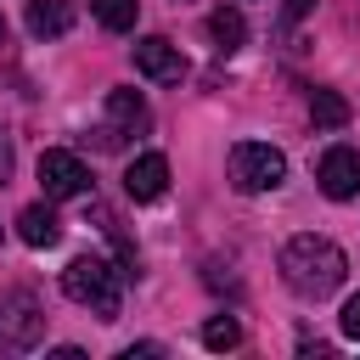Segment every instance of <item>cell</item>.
<instances>
[{"mask_svg": "<svg viewBox=\"0 0 360 360\" xmlns=\"http://www.w3.org/2000/svg\"><path fill=\"white\" fill-rule=\"evenodd\" d=\"M343 276H349V259H343V248H338L332 236L304 231V236H292V242L281 248V281H287L298 298H326V292L343 287Z\"/></svg>", "mask_w": 360, "mask_h": 360, "instance_id": "cell-1", "label": "cell"}, {"mask_svg": "<svg viewBox=\"0 0 360 360\" xmlns=\"http://www.w3.org/2000/svg\"><path fill=\"white\" fill-rule=\"evenodd\" d=\"M62 292H68L73 304L96 309L101 321H112L118 304H124V270H112L101 253H79V259L62 270Z\"/></svg>", "mask_w": 360, "mask_h": 360, "instance_id": "cell-2", "label": "cell"}, {"mask_svg": "<svg viewBox=\"0 0 360 360\" xmlns=\"http://www.w3.org/2000/svg\"><path fill=\"white\" fill-rule=\"evenodd\" d=\"M231 180H236V191H276L287 180V158L270 141H236L231 146Z\"/></svg>", "mask_w": 360, "mask_h": 360, "instance_id": "cell-3", "label": "cell"}, {"mask_svg": "<svg viewBox=\"0 0 360 360\" xmlns=\"http://www.w3.org/2000/svg\"><path fill=\"white\" fill-rule=\"evenodd\" d=\"M39 332H45V309H39V298L34 292H6L0 298V349L6 354H28L34 343H39Z\"/></svg>", "mask_w": 360, "mask_h": 360, "instance_id": "cell-4", "label": "cell"}, {"mask_svg": "<svg viewBox=\"0 0 360 360\" xmlns=\"http://www.w3.org/2000/svg\"><path fill=\"white\" fill-rule=\"evenodd\" d=\"M39 186H45L51 202H68V197H84L90 191V169H84L79 152L51 146V152H39Z\"/></svg>", "mask_w": 360, "mask_h": 360, "instance_id": "cell-5", "label": "cell"}, {"mask_svg": "<svg viewBox=\"0 0 360 360\" xmlns=\"http://www.w3.org/2000/svg\"><path fill=\"white\" fill-rule=\"evenodd\" d=\"M315 180H321V191H326L332 202L360 197V152H354V146H326L321 163H315Z\"/></svg>", "mask_w": 360, "mask_h": 360, "instance_id": "cell-6", "label": "cell"}, {"mask_svg": "<svg viewBox=\"0 0 360 360\" xmlns=\"http://www.w3.org/2000/svg\"><path fill=\"white\" fill-rule=\"evenodd\" d=\"M135 68H141L152 84H180V79H186V56H180V45H169L163 34L135 39Z\"/></svg>", "mask_w": 360, "mask_h": 360, "instance_id": "cell-7", "label": "cell"}, {"mask_svg": "<svg viewBox=\"0 0 360 360\" xmlns=\"http://www.w3.org/2000/svg\"><path fill=\"white\" fill-rule=\"evenodd\" d=\"M124 191H129L135 202H158V197L169 191V158H163V152H141V158L124 169Z\"/></svg>", "mask_w": 360, "mask_h": 360, "instance_id": "cell-8", "label": "cell"}, {"mask_svg": "<svg viewBox=\"0 0 360 360\" xmlns=\"http://www.w3.org/2000/svg\"><path fill=\"white\" fill-rule=\"evenodd\" d=\"M73 28V0H28V34L34 39H62Z\"/></svg>", "mask_w": 360, "mask_h": 360, "instance_id": "cell-9", "label": "cell"}, {"mask_svg": "<svg viewBox=\"0 0 360 360\" xmlns=\"http://www.w3.org/2000/svg\"><path fill=\"white\" fill-rule=\"evenodd\" d=\"M17 236H22L28 248H56V242H62V219H56L45 202H28V208L17 214Z\"/></svg>", "mask_w": 360, "mask_h": 360, "instance_id": "cell-10", "label": "cell"}, {"mask_svg": "<svg viewBox=\"0 0 360 360\" xmlns=\"http://www.w3.org/2000/svg\"><path fill=\"white\" fill-rule=\"evenodd\" d=\"M208 34H214V45L231 56V51L248 39V22H242V11H236V6H219V11H208Z\"/></svg>", "mask_w": 360, "mask_h": 360, "instance_id": "cell-11", "label": "cell"}, {"mask_svg": "<svg viewBox=\"0 0 360 360\" xmlns=\"http://www.w3.org/2000/svg\"><path fill=\"white\" fill-rule=\"evenodd\" d=\"M309 118H315L321 129H343V124H349V101H343L338 90H309Z\"/></svg>", "mask_w": 360, "mask_h": 360, "instance_id": "cell-12", "label": "cell"}, {"mask_svg": "<svg viewBox=\"0 0 360 360\" xmlns=\"http://www.w3.org/2000/svg\"><path fill=\"white\" fill-rule=\"evenodd\" d=\"M90 11H96V22H101V28L129 34V28H135V17H141V0H90Z\"/></svg>", "mask_w": 360, "mask_h": 360, "instance_id": "cell-13", "label": "cell"}, {"mask_svg": "<svg viewBox=\"0 0 360 360\" xmlns=\"http://www.w3.org/2000/svg\"><path fill=\"white\" fill-rule=\"evenodd\" d=\"M107 112H112L118 129H141L146 124V101L135 90H107Z\"/></svg>", "mask_w": 360, "mask_h": 360, "instance_id": "cell-14", "label": "cell"}, {"mask_svg": "<svg viewBox=\"0 0 360 360\" xmlns=\"http://www.w3.org/2000/svg\"><path fill=\"white\" fill-rule=\"evenodd\" d=\"M242 343V326L231 321V315H214L208 326H202V349H214V354H225V349H236Z\"/></svg>", "mask_w": 360, "mask_h": 360, "instance_id": "cell-15", "label": "cell"}, {"mask_svg": "<svg viewBox=\"0 0 360 360\" xmlns=\"http://www.w3.org/2000/svg\"><path fill=\"white\" fill-rule=\"evenodd\" d=\"M338 321H343V338H354V343H360V292H349V298H343V315H338Z\"/></svg>", "mask_w": 360, "mask_h": 360, "instance_id": "cell-16", "label": "cell"}, {"mask_svg": "<svg viewBox=\"0 0 360 360\" xmlns=\"http://www.w3.org/2000/svg\"><path fill=\"white\" fill-rule=\"evenodd\" d=\"M309 6H315V0H287V11H281V22H287V28H292V22H298V17H309Z\"/></svg>", "mask_w": 360, "mask_h": 360, "instance_id": "cell-17", "label": "cell"}, {"mask_svg": "<svg viewBox=\"0 0 360 360\" xmlns=\"http://www.w3.org/2000/svg\"><path fill=\"white\" fill-rule=\"evenodd\" d=\"M6 180H11V141L0 135V186H6Z\"/></svg>", "mask_w": 360, "mask_h": 360, "instance_id": "cell-18", "label": "cell"}, {"mask_svg": "<svg viewBox=\"0 0 360 360\" xmlns=\"http://www.w3.org/2000/svg\"><path fill=\"white\" fill-rule=\"evenodd\" d=\"M0 45H6V17H0Z\"/></svg>", "mask_w": 360, "mask_h": 360, "instance_id": "cell-19", "label": "cell"}]
</instances>
